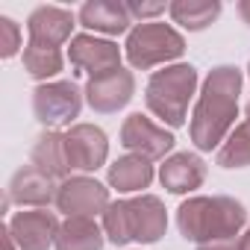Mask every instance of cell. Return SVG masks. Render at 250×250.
<instances>
[{"label": "cell", "instance_id": "4316f807", "mask_svg": "<svg viewBox=\"0 0 250 250\" xmlns=\"http://www.w3.org/2000/svg\"><path fill=\"white\" fill-rule=\"evenodd\" d=\"M3 250H18V244H15L12 235H9V227H3Z\"/></svg>", "mask_w": 250, "mask_h": 250}, {"label": "cell", "instance_id": "603a6c76", "mask_svg": "<svg viewBox=\"0 0 250 250\" xmlns=\"http://www.w3.org/2000/svg\"><path fill=\"white\" fill-rule=\"evenodd\" d=\"M18 47H21V30H18V24L12 18H6V15H0V56L9 59V56L18 53Z\"/></svg>", "mask_w": 250, "mask_h": 250}, {"label": "cell", "instance_id": "ba28073f", "mask_svg": "<svg viewBox=\"0 0 250 250\" xmlns=\"http://www.w3.org/2000/svg\"><path fill=\"white\" fill-rule=\"evenodd\" d=\"M174 136L159 127V124H153L147 115L136 112L130 115L127 121H124V127H121V145L127 147L130 153L153 162V159H165L171 150H174Z\"/></svg>", "mask_w": 250, "mask_h": 250}, {"label": "cell", "instance_id": "8fae6325", "mask_svg": "<svg viewBox=\"0 0 250 250\" xmlns=\"http://www.w3.org/2000/svg\"><path fill=\"white\" fill-rule=\"evenodd\" d=\"M136 91V80L130 71L124 68H115V71H106L100 77H91L88 85H85V100L94 112L100 115H109V112H118L130 103Z\"/></svg>", "mask_w": 250, "mask_h": 250}, {"label": "cell", "instance_id": "8992f818", "mask_svg": "<svg viewBox=\"0 0 250 250\" xmlns=\"http://www.w3.org/2000/svg\"><path fill=\"white\" fill-rule=\"evenodd\" d=\"M83 109V91L74 80H56L42 83L33 91V112L47 130L71 124Z\"/></svg>", "mask_w": 250, "mask_h": 250}, {"label": "cell", "instance_id": "5b68a950", "mask_svg": "<svg viewBox=\"0 0 250 250\" xmlns=\"http://www.w3.org/2000/svg\"><path fill=\"white\" fill-rule=\"evenodd\" d=\"M124 47H127V59H130L133 68L147 71V68L165 65L171 59H180L183 50H186V42L171 24L145 21L127 36V44Z\"/></svg>", "mask_w": 250, "mask_h": 250}, {"label": "cell", "instance_id": "3957f363", "mask_svg": "<svg viewBox=\"0 0 250 250\" xmlns=\"http://www.w3.org/2000/svg\"><path fill=\"white\" fill-rule=\"evenodd\" d=\"M165 229H168V215L162 200L153 194L115 200L103 212V232L109 235L112 244H127V241L153 244L165 235Z\"/></svg>", "mask_w": 250, "mask_h": 250}, {"label": "cell", "instance_id": "ffe728a7", "mask_svg": "<svg viewBox=\"0 0 250 250\" xmlns=\"http://www.w3.org/2000/svg\"><path fill=\"white\" fill-rule=\"evenodd\" d=\"M168 12L180 27L197 33V30H206L221 15V3L218 0H177V3L168 6Z\"/></svg>", "mask_w": 250, "mask_h": 250}, {"label": "cell", "instance_id": "7a4b0ae2", "mask_svg": "<svg viewBox=\"0 0 250 250\" xmlns=\"http://www.w3.org/2000/svg\"><path fill=\"white\" fill-rule=\"evenodd\" d=\"M244 224L247 209L232 197H188L177 209V227L194 244L238 238Z\"/></svg>", "mask_w": 250, "mask_h": 250}, {"label": "cell", "instance_id": "277c9868", "mask_svg": "<svg viewBox=\"0 0 250 250\" xmlns=\"http://www.w3.org/2000/svg\"><path fill=\"white\" fill-rule=\"evenodd\" d=\"M194 88H197V68L168 65L150 77L147 91H145V103L168 127H183L188 118V103L194 97Z\"/></svg>", "mask_w": 250, "mask_h": 250}, {"label": "cell", "instance_id": "4fadbf2b", "mask_svg": "<svg viewBox=\"0 0 250 250\" xmlns=\"http://www.w3.org/2000/svg\"><path fill=\"white\" fill-rule=\"evenodd\" d=\"M71 30H74V12L62 6H39L27 18V33L33 47L59 50L71 39Z\"/></svg>", "mask_w": 250, "mask_h": 250}, {"label": "cell", "instance_id": "2e32d148", "mask_svg": "<svg viewBox=\"0 0 250 250\" xmlns=\"http://www.w3.org/2000/svg\"><path fill=\"white\" fill-rule=\"evenodd\" d=\"M80 24L94 30V33L118 36V33L130 30L133 15H130L127 3H118V0H88L80 9Z\"/></svg>", "mask_w": 250, "mask_h": 250}, {"label": "cell", "instance_id": "44dd1931", "mask_svg": "<svg viewBox=\"0 0 250 250\" xmlns=\"http://www.w3.org/2000/svg\"><path fill=\"white\" fill-rule=\"evenodd\" d=\"M215 162L221 168H247L250 165V124H238V127L227 136V142L218 147Z\"/></svg>", "mask_w": 250, "mask_h": 250}, {"label": "cell", "instance_id": "52a82bcc", "mask_svg": "<svg viewBox=\"0 0 250 250\" xmlns=\"http://www.w3.org/2000/svg\"><path fill=\"white\" fill-rule=\"evenodd\" d=\"M56 209L68 218H94L109 209V188L91 177H71L56 186Z\"/></svg>", "mask_w": 250, "mask_h": 250}, {"label": "cell", "instance_id": "f1b7e54d", "mask_svg": "<svg viewBox=\"0 0 250 250\" xmlns=\"http://www.w3.org/2000/svg\"><path fill=\"white\" fill-rule=\"evenodd\" d=\"M244 118H247V124H250V103H247V109H244Z\"/></svg>", "mask_w": 250, "mask_h": 250}, {"label": "cell", "instance_id": "83f0119b", "mask_svg": "<svg viewBox=\"0 0 250 250\" xmlns=\"http://www.w3.org/2000/svg\"><path fill=\"white\" fill-rule=\"evenodd\" d=\"M241 250H250V227H247V232L241 235Z\"/></svg>", "mask_w": 250, "mask_h": 250}, {"label": "cell", "instance_id": "484cf974", "mask_svg": "<svg viewBox=\"0 0 250 250\" xmlns=\"http://www.w3.org/2000/svg\"><path fill=\"white\" fill-rule=\"evenodd\" d=\"M238 15H241L244 24L250 27V0H241V3H238Z\"/></svg>", "mask_w": 250, "mask_h": 250}, {"label": "cell", "instance_id": "f546056e", "mask_svg": "<svg viewBox=\"0 0 250 250\" xmlns=\"http://www.w3.org/2000/svg\"><path fill=\"white\" fill-rule=\"evenodd\" d=\"M247 74H250V65H247Z\"/></svg>", "mask_w": 250, "mask_h": 250}, {"label": "cell", "instance_id": "ac0fdd59", "mask_svg": "<svg viewBox=\"0 0 250 250\" xmlns=\"http://www.w3.org/2000/svg\"><path fill=\"white\" fill-rule=\"evenodd\" d=\"M106 232L94 224V218H68L59 227L56 235V250H100Z\"/></svg>", "mask_w": 250, "mask_h": 250}, {"label": "cell", "instance_id": "6da1fadb", "mask_svg": "<svg viewBox=\"0 0 250 250\" xmlns=\"http://www.w3.org/2000/svg\"><path fill=\"white\" fill-rule=\"evenodd\" d=\"M238 94H241V71L232 65L215 68L191 112V142L200 150H215L227 142L232 124L238 118Z\"/></svg>", "mask_w": 250, "mask_h": 250}, {"label": "cell", "instance_id": "9c48e42d", "mask_svg": "<svg viewBox=\"0 0 250 250\" xmlns=\"http://www.w3.org/2000/svg\"><path fill=\"white\" fill-rule=\"evenodd\" d=\"M6 227L18 250H47L50 244H56L62 224L47 209H27V212H15Z\"/></svg>", "mask_w": 250, "mask_h": 250}, {"label": "cell", "instance_id": "9a60e30c", "mask_svg": "<svg viewBox=\"0 0 250 250\" xmlns=\"http://www.w3.org/2000/svg\"><path fill=\"white\" fill-rule=\"evenodd\" d=\"M159 180L171 194H186L203 186L206 180V162L194 153H174L171 159H165V165L159 168Z\"/></svg>", "mask_w": 250, "mask_h": 250}, {"label": "cell", "instance_id": "cb8c5ba5", "mask_svg": "<svg viewBox=\"0 0 250 250\" xmlns=\"http://www.w3.org/2000/svg\"><path fill=\"white\" fill-rule=\"evenodd\" d=\"M127 9H130L133 18H142V24H145V18H156V15H162L168 6H165V3H127Z\"/></svg>", "mask_w": 250, "mask_h": 250}, {"label": "cell", "instance_id": "7c38bea8", "mask_svg": "<svg viewBox=\"0 0 250 250\" xmlns=\"http://www.w3.org/2000/svg\"><path fill=\"white\" fill-rule=\"evenodd\" d=\"M68 59L77 71L88 74V77H100L106 71L121 68V50L115 42L109 39H97V36H74L71 47H68Z\"/></svg>", "mask_w": 250, "mask_h": 250}, {"label": "cell", "instance_id": "d6986e66", "mask_svg": "<svg viewBox=\"0 0 250 250\" xmlns=\"http://www.w3.org/2000/svg\"><path fill=\"white\" fill-rule=\"evenodd\" d=\"M109 183L118 191H142L153 183V165L136 153L121 156L118 162L109 165Z\"/></svg>", "mask_w": 250, "mask_h": 250}, {"label": "cell", "instance_id": "7402d4cb", "mask_svg": "<svg viewBox=\"0 0 250 250\" xmlns=\"http://www.w3.org/2000/svg\"><path fill=\"white\" fill-rule=\"evenodd\" d=\"M62 50H47V47H33L27 44L24 50V71L36 80H47L62 71Z\"/></svg>", "mask_w": 250, "mask_h": 250}, {"label": "cell", "instance_id": "d4e9b609", "mask_svg": "<svg viewBox=\"0 0 250 250\" xmlns=\"http://www.w3.org/2000/svg\"><path fill=\"white\" fill-rule=\"evenodd\" d=\"M197 250H241V235L227 238V241H212V244H197Z\"/></svg>", "mask_w": 250, "mask_h": 250}, {"label": "cell", "instance_id": "e0dca14e", "mask_svg": "<svg viewBox=\"0 0 250 250\" xmlns=\"http://www.w3.org/2000/svg\"><path fill=\"white\" fill-rule=\"evenodd\" d=\"M30 165L39 168L44 177L50 180H59L71 171L68 165V150H65V136L56 133V130H44L36 145H33V153H30Z\"/></svg>", "mask_w": 250, "mask_h": 250}, {"label": "cell", "instance_id": "5bb4252c", "mask_svg": "<svg viewBox=\"0 0 250 250\" xmlns=\"http://www.w3.org/2000/svg\"><path fill=\"white\" fill-rule=\"evenodd\" d=\"M6 200L21 203V206H33V209H44L47 203H56V188H53V180L44 177L39 168L24 165L21 171H15Z\"/></svg>", "mask_w": 250, "mask_h": 250}, {"label": "cell", "instance_id": "30bf717a", "mask_svg": "<svg viewBox=\"0 0 250 250\" xmlns=\"http://www.w3.org/2000/svg\"><path fill=\"white\" fill-rule=\"evenodd\" d=\"M65 150L71 171H97L109 156V142L94 124H74L65 133Z\"/></svg>", "mask_w": 250, "mask_h": 250}]
</instances>
